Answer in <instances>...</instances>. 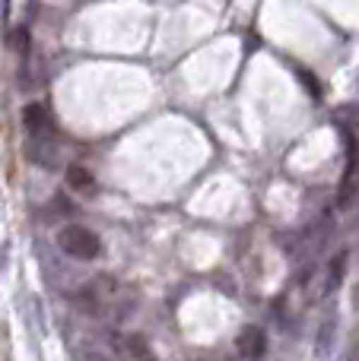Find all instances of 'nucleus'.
Masks as SVG:
<instances>
[{
  "label": "nucleus",
  "instance_id": "f257e3e1",
  "mask_svg": "<svg viewBox=\"0 0 359 361\" xmlns=\"http://www.w3.org/2000/svg\"><path fill=\"white\" fill-rule=\"evenodd\" d=\"M23 127H25V137H29V156L32 162L45 165L51 169L54 165V121H51L48 108L42 102H29L23 108Z\"/></svg>",
  "mask_w": 359,
  "mask_h": 361
},
{
  "label": "nucleus",
  "instance_id": "f03ea898",
  "mask_svg": "<svg viewBox=\"0 0 359 361\" xmlns=\"http://www.w3.org/2000/svg\"><path fill=\"white\" fill-rule=\"evenodd\" d=\"M57 247L73 260H95L102 254V241L95 231L83 228V225H61L57 231Z\"/></svg>",
  "mask_w": 359,
  "mask_h": 361
},
{
  "label": "nucleus",
  "instance_id": "7ed1b4c3",
  "mask_svg": "<svg viewBox=\"0 0 359 361\" xmlns=\"http://www.w3.org/2000/svg\"><path fill=\"white\" fill-rule=\"evenodd\" d=\"M239 355L248 358V361H261L267 355V333L261 330V326H245V330L239 333Z\"/></svg>",
  "mask_w": 359,
  "mask_h": 361
},
{
  "label": "nucleus",
  "instance_id": "20e7f679",
  "mask_svg": "<svg viewBox=\"0 0 359 361\" xmlns=\"http://www.w3.org/2000/svg\"><path fill=\"white\" fill-rule=\"evenodd\" d=\"M64 178H67V184L73 187L76 193H93V190H95V178L89 175V171L83 169V165H70L67 175H64Z\"/></svg>",
  "mask_w": 359,
  "mask_h": 361
},
{
  "label": "nucleus",
  "instance_id": "39448f33",
  "mask_svg": "<svg viewBox=\"0 0 359 361\" xmlns=\"http://www.w3.org/2000/svg\"><path fill=\"white\" fill-rule=\"evenodd\" d=\"M6 42L13 44V51H16L19 57H25V54H29V48H32V42H29V29H25V25L6 29Z\"/></svg>",
  "mask_w": 359,
  "mask_h": 361
},
{
  "label": "nucleus",
  "instance_id": "423d86ee",
  "mask_svg": "<svg viewBox=\"0 0 359 361\" xmlns=\"http://www.w3.org/2000/svg\"><path fill=\"white\" fill-rule=\"evenodd\" d=\"M124 345L131 349V355H134V358H140V361H156V355H153L150 345H146V339H140V336H127V339H124Z\"/></svg>",
  "mask_w": 359,
  "mask_h": 361
},
{
  "label": "nucleus",
  "instance_id": "0eeeda50",
  "mask_svg": "<svg viewBox=\"0 0 359 361\" xmlns=\"http://www.w3.org/2000/svg\"><path fill=\"white\" fill-rule=\"evenodd\" d=\"M341 279H343V254H337V257H334V263H331V282H328V292H334V288L341 286Z\"/></svg>",
  "mask_w": 359,
  "mask_h": 361
},
{
  "label": "nucleus",
  "instance_id": "6e6552de",
  "mask_svg": "<svg viewBox=\"0 0 359 361\" xmlns=\"http://www.w3.org/2000/svg\"><path fill=\"white\" fill-rule=\"evenodd\" d=\"M299 80H302L305 86L312 89V95H318V82H315V80H312V76H309V70H299Z\"/></svg>",
  "mask_w": 359,
  "mask_h": 361
},
{
  "label": "nucleus",
  "instance_id": "1a4fd4ad",
  "mask_svg": "<svg viewBox=\"0 0 359 361\" xmlns=\"http://www.w3.org/2000/svg\"><path fill=\"white\" fill-rule=\"evenodd\" d=\"M89 361H99V358H89Z\"/></svg>",
  "mask_w": 359,
  "mask_h": 361
}]
</instances>
